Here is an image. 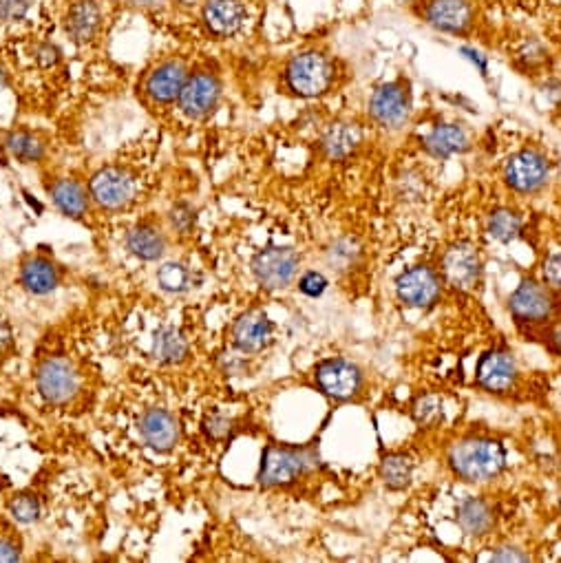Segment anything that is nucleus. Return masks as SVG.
I'll return each mask as SVG.
<instances>
[{
  "label": "nucleus",
  "instance_id": "obj_39",
  "mask_svg": "<svg viewBox=\"0 0 561 563\" xmlns=\"http://www.w3.org/2000/svg\"><path fill=\"white\" fill-rule=\"evenodd\" d=\"M20 555H18V550L9 544V541H0V561H18Z\"/></svg>",
  "mask_w": 561,
  "mask_h": 563
},
{
  "label": "nucleus",
  "instance_id": "obj_23",
  "mask_svg": "<svg viewBox=\"0 0 561 563\" xmlns=\"http://www.w3.org/2000/svg\"><path fill=\"white\" fill-rule=\"evenodd\" d=\"M361 142V133L354 124H334L323 137V151L332 159H343Z\"/></svg>",
  "mask_w": 561,
  "mask_h": 563
},
{
  "label": "nucleus",
  "instance_id": "obj_42",
  "mask_svg": "<svg viewBox=\"0 0 561 563\" xmlns=\"http://www.w3.org/2000/svg\"><path fill=\"white\" fill-rule=\"evenodd\" d=\"M550 349L561 356V325L555 329L553 334H550Z\"/></svg>",
  "mask_w": 561,
  "mask_h": 563
},
{
  "label": "nucleus",
  "instance_id": "obj_12",
  "mask_svg": "<svg viewBox=\"0 0 561 563\" xmlns=\"http://www.w3.org/2000/svg\"><path fill=\"white\" fill-rule=\"evenodd\" d=\"M219 100V82L210 73H197L186 80L182 93H179V104L182 111L190 118H201L215 109Z\"/></svg>",
  "mask_w": 561,
  "mask_h": 563
},
{
  "label": "nucleus",
  "instance_id": "obj_21",
  "mask_svg": "<svg viewBox=\"0 0 561 563\" xmlns=\"http://www.w3.org/2000/svg\"><path fill=\"white\" fill-rule=\"evenodd\" d=\"M100 25V9L91 0H80L67 14L65 27L67 34L76 42H87L93 38L95 29Z\"/></svg>",
  "mask_w": 561,
  "mask_h": 563
},
{
  "label": "nucleus",
  "instance_id": "obj_11",
  "mask_svg": "<svg viewBox=\"0 0 561 563\" xmlns=\"http://www.w3.org/2000/svg\"><path fill=\"white\" fill-rule=\"evenodd\" d=\"M425 18L433 29L447 34H462L471 25L473 7L469 0H429Z\"/></svg>",
  "mask_w": 561,
  "mask_h": 563
},
{
  "label": "nucleus",
  "instance_id": "obj_40",
  "mask_svg": "<svg viewBox=\"0 0 561 563\" xmlns=\"http://www.w3.org/2000/svg\"><path fill=\"white\" fill-rule=\"evenodd\" d=\"M462 53H464V58H469L473 65H478V69L482 73H486V60L482 58V53L480 51H475V49H469V47H462Z\"/></svg>",
  "mask_w": 561,
  "mask_h": 563
},
{
  "label": "nucleus",
  "instance_id": "obj_27",
  "mask_svg": "<svg viewBox=\"0 0 561 563\" xmlns=\"http://www.w3.org/2000/svg\"><path fill=\"white\" fill-rule=\"evenodd\" d=\"M126 246H129V250L135 254V257H140L144 261H155L164 254L162 235L155 228H148V226L135 228L129 235V239H126Z\"/></svg>",
  "mask_w": 561,
  "mask_h": 563
},
{
  "label": "nucleus",
  "instance_id": "obj_1",
  "mask_svg": "<svg viewBox=\"0 0 561 563\" xmlns=\"http://www.w3.org/2000/svg\"><path fill=\"white\" fill-rule=\"evenodd\" d=\"M506 464V453L500 442L464 440L451 451V466L462 480L484 482L500 475Z\"/></svg>",
  "mask_w": 561,
  "mask_h": 563
},
{
  "label": "nucleus",
  "instance_id": "obj_38",
  "mask_svg": "<svg viewBox=\"0 0 561 563\" xmlns=\"http://www.w3.org/2000/svg\"><path fill=\"white\" fill-rule=\"evenodd\" d=\"M491 561H528V557L522 555V552L515 550V548H502V550L495 552Z\"/></svg>",
  "mask_w": 561,
  "mask_h": 563
},
{
  "label": "nucleus",
  "instance_id": "obj_37",
  "mask_svg": "<svg viewBox=\"0 0 561 563\" xmlns=\"http://www.w3.org/2000/svg\"><path fill=\"white\" fill-rule=\"evenodd\" d=\"M38 62L42 67H51V65H56L58 58H60V51L54 47V45H42L38 49Z\"/></svg>",
  "mask_w": 561,
  "mask_h": 563
},
{
  "label": "nucleus",
  "instance_id": "obj_14",
  "mask_svg": "<svg viewBox=\"0 0 561 563\" xmlns=\"http://www.w3.org/2000/svg\"><path fill=\"white\" fill-rule=\"evenodd\" d=\"M442 270L453 288L467 290L471 285H475L480 276L478 252L471 246H453L442 261Z\"/></svg>",
  "mask_w": 561,
  "mask_h": 563
},
{
  "label": "nucleus",
  "instance_id": "obj_41",
  "mask_svg": "<svg viewBox=\"0 0 561 563\" xmlns=\"http://www.w3.org/2000/svg\"><path fill=\"white\" fill-rule=\"evenodd\" d=\"M9 343H12V329L7 327L5 321H0V349H5Z\"/></svg>",
  "mask_w": 561,
  "mask_h": 563
},
{
  "label": "nucleus",
  "instance_id": "obj_15",
  "mask_svg": "<svg viewBox=\"0 0 561 563\" xmlns=\"http://www.w3.org/2000/svg\"><path fill=\"white\" fill-rule=\"evenodd\" d=\"M511 310L520 321H542L553 310V299L535 281H524L511 296Z\"/></svg>",
  "mask_w": 561,
  "mask_h": 563
},
{
  "label": "nucleus",
  "instance_id": "obj_4",
  "mask_svg": "<svg viewBox=\"0 0 561 563\" xmlns=\"http://www.w3.org/2000/svg\"><path fill=\"white\" fill-rule=\"evenodd\" d=\"M252 270L259 283L270 290H279L294 279L296 270H299V257L290 248H268L257 254Z\"/></svg>",
  "mask_w": 561,
  "mask_h": 563
},
{
  "label": "nucleus",
  "instance_id": "obj_2",
  "mask_svg": "<svg viewBox=\"0 0 561 563\" xmlns=\"http://www.w3.org/2000/svg\"><path fill=\"white\" fill-rule=\"evenodd\" d=\"M332 82V69L330 62L321 53H301V56L292 58L288 65V84L294 93L303 95V98H316L327 91Z\"/></svg>",
  "mask_w": 561,
  "mask_h": 563
},
{
  "label": "nucleus",
  "instance_id": "obj_8",
  "mask_svg": "<svg viewBox=\"0 0 561 563\" xmlns=\"http://www.w3.org/2000/svg\"><path fill=\"white\" fill-rule=\"evenodd\" d=\"M316 382L327 393V396L347 400L361 387V371L356 365L347 363V360H327L319 369H316Z\"/></svg>",
  "mask_w": 561,
  "mask_h": 563
},
{
  "label": "nucleus",
  "instance_id": "obj_3",
  "mask_svg": "<svg viewBox=\"0 0 561 563\" xmlns=\"http://www.w3.org/2000/svg\"><path fill=\"white\" fill-rule=\"evenodd\" d=\"M314 464L310 451L305 449H283V446H268L263 451L259 480L266 486L288 484L296 475H301L308 466Z\"/></svg>",
  "mask_w": 561,
  "mask_h": 563
},
{
  "label": "nucleus",
  "instance_id": "obj_28",
  "mask_svg": "<svg viewBox=\"0 0 561 563\" xmlns=\"http://www.w3.org/2000/svg\"><path fill=\"white\" fill-rule=\"evenodd\" d=\"M520 230H522V221L511 210H497L491 217L489 232H491V237L497 241L511 243L520 237Z\"/></svg>",
  "mask_w": 561,
  "mask_h": 563
},
{
  "label": "nucleus",
  "instance_id": "obj_6",
  "mask_svg": "<svg viewBox=\"0 0 561 563\" xmlns=\"http://www.w3.org/2000/svg\"><path fill=\"white\" fill-rule=\"evenodd\" d=\"M372 118L385 129H398L409 118V95L400 84H385L369 100Z\"/></svg>",
  "mask_w": 561,
  "mask_h": 563
},
{
  "label": "nucleus",
  "instance_id": "obj_9",
  "mask_svg": "<svg viewBox=\"0 0 561 563\" xmlns=\"http://www.w3.org/2000/svg\"><path fill=\"white\" fill-rule=\"evenodd\" d=\"M548 177V164L546 159L535 151H522L506 166V182L511 184L520 193H535L537 188H542Z\"/></svg>",
  "mask_w": 561,
  "mask_h": 563
},
{
  "label": "nucleus",
  "instance_id": "obj_44",
  "mask_svg": "<svg viewBox=\"0 0 561 563\" xmlns=\"http://www.w3.org/2000/svg\"><path fill=\"white\" fill-rule=\"evenodd\" d=\"M5 87H7V73L3 67H0V91H3Z\"/></svg>",
  "mask_w": 561,
  "mask_h": 563
},
{
  "label": "nucleus",
  "instance_id": "obj_17",
  "mask_svg": "<svg viewBox=\"0 0 561 563\" xmlns=\"http://www.w3.org/2000/svg\"><path fill=\"white\" fill-rule=\"evenodd\" d=\"M246 7L239 0H210L204 9L208 29L217 36H232L246 23Z\"/></svg>",
  "mask_w": 561,
  "mask_h": 563
},
{
  "label": "nucleus",
  "instance_id": "obj_16",
  "mask_svg": "<svg viewBox=\"0 0 561 563\" xmlns=\"http://www.w3.org/2000/svg\"><path fill=\"white\" fill-rule=\"evenodd\" d=\"M515 374H517V369H515V360L511 354L489 352L480 360L478 382L484 389L502 393L513 387Z\"/></svg>",
  "mask_w": 561,
  "mask_h": 563
},
{
  "label": "nucleus",
  "instance_id": "obj_34",
  "mask_svg": "<svg viewBox=\"0 0 561 563\" xmlns=\"http://www.w3.org/2000/svg\"><path fill=\"white\" fill-rule=\"evenodd\" d=\"M301 292L308 296H321L327 290V279L319 272H308L301 279Z\"/></svg>",
  "mask_w": 561,
  "mask_h": 563
},
{
  "label": "nucleus",
  "instance_id": "obj_24",
  "mask_svg": "<svg viewBox=\"0 0 561 563\" xmlns=\"http://www.w3.org/2000/svg\"><path fill=\"white\" fill-rule=\"evenodd\" d=\"M188 354V345L182 332L175 327H164L155 334L153 341V356L162 363H179Z\"/></svg>",
  "mask_w": 561,
  "mask_h": 563
},
{
  "label": "nucleus",
  "instance_id": "obj_19",
  "mask_svg": "<svg viewBox=\"0 0 561 563\" xmlns=\"http://www.w3.org/2000/svg\"><path fill=\"white\" fill-rule=\"evenodd\" d=\"M186 84V69L182 62H164L146 80V91L157 102H173Z\"/></svg>",
  "mask_w": 561,
  "mask_h": 563
},
{
  "label": "nucleus",
  "instance_id": "obj_45",
  "mask_svg": "<svg viewBox=\"0 0 561 563\" xmlns=\"http://www.w3.org/2000/svg\"><path fill=\"white\" fill-rule=\"evenodd\" d=\"M0 164H5V157L3 155H0Z\"/></svg>",
  "mask_w": 561,
  "mask_h": 563
},
{
  "label": "nucleus",
  "instance_id": "obj_13",
  "mask_svg": "<svg viewBox=\"0 0 561 563\" xmlns=\"http://www.w3.org/2000/svg\"><path fill=\"white\" fill-rule=\"evenodd\" d=\"M144 442L155 451H171L179 440V424L171 411L151 409L140 422Z\"/></svg>",
  "mask_w": 561,
  "mask_h": 563
},
{
  "label": "nucleus",
  "instance_id": "obj_35",
  "mask_svg": "<svg viewBox=\"0 0 561 563\" xmlns=\"http://www.w3.org/2000/svg\"><path fill=\"white\" fill-rule=\"evenodd\" d=\"M544 279L548 285L561 290V254H550L544 261Z\"/></svg>",
  "mask_w": 561,
  "mask_h": 563
},
{
  "label": "nucleus",
  "instance_id": "obj_33",
  "mask_svg": "<svg viewBox=\"0 0 561 563\" xmlns=\"http://www.w3.org/2000/svg\"><path fill=\"white\" fill-rule=\"evenodd\" d=\"M31 0H0V20L14 23V20L25 18L29 12Z\"/></svg>",
  "mask_w": 561,
  "mask_h": 563
},
{
  "label": "nucleus",
  "instance_id": "obj_5",
  "mask_svg": "<svg viewBox=\"0 0 561 563\" xmlns=\"http://www.w3.org/2000/svg\"><path fill=\"white\" fill-rule=\"evenodd\" d=\"M38 391L42 398L54 402V405H62V402L71 400L78 391V374L67 360L60 358H49L38 367L36 374Z\"/></svg>",
  "mask_w": 561,
  "mask_h": 563
},
{
  "label": "nucleus",
  "instance_id": "obj_22",
  "mask_svg": "<svg viewBox=\"0 0 561 563\" xmlns=\"http://www.w3.org/2000/svg\"><path fill=\"white\" fill-rule=\"evenodd\" d=\"M458 524L467 535H484L493 526V511L482 499H467L458 508Z\"/></svg>",
  "mask_w": 561,
  "mask_h": 563
},
{
  "label": "nucleus",
  "instance_id": "obj_25",
  "mask_svg": "<svg viewBox=\"0 0 561 563\" xmlns=\"http://www.w3.org/2000/svg\"><path fill=\"white\" fill-rule=\"evenodd\" d=\"M23 283L31 294H49L58 283L54 265L45 259L27 261L23 268Z\"/></svg>",
  "mask_w": 561,
  "mask_h": 563
},
{
  "label": "nucleus",
  "instance_id": "obj_18",
  "mask_svg": "<svg viewBox=\"0 0 561 563\" xmlns=\"http://www.w3.org/2000/svg\"><path fill=\"white\" fill-rule=\"evenodd\" d=\"M270 332H272V325L266 314L248 312L239 318L232 336H235L237 349H241V352H246V354H254V352H261V349L268 345Z\"/></svg>",
  "mask_w": 561,
  "mask_h": 563
},
{
  "label": "nucleus",
  "instance_id": "obj_30",
  "mask_svg": "<svg viewBox=\"0 0 561 563\" xmlns=\"http://www.w3.org/2000/svg\"><path fill=\"white\" fill-rule=\"evenodd\" d=\"M7 151L23 162H38L42 157V144L29 133H12L7 137Z\"/></svg>",
  "mask_w": 561,
  "mask_h": 563
},
{
  "label": "nucleus",
  "instance_id": "obj_20",
  "mask_svg": "<svg viewBox=\"0 0 561 563\" xmlns=\"http://www.w3.org/2000/svg\"><path fill=\"white\" fill-rule=\"evenodd\" d=\"M469 137L458 124H438L427 137L425 148L433 157H451L455 153L467 151Z\"/></svg>",
  "mask_w": 561,
  "mask_h": 563
},
{
  "label": "nucleus",
  "instance_id": "obj_10",
  "mask_svg": "<svg viewBox=\"0 0 561 563\" xmlns=\"http://www.w3.org/2000/svg\"><path fill=\"white\" fill-rule=\"evenodd\" d=\"M91 195L104 208H122L133 197V182L118 168H104L91 179Z\"/></svg>",
  "mask_w": 561,
  "mask_h": 563
},
{
  "label": "nucleus",
  "instance_id": "obj_7",
  "mask_svg": "<svg viewBox=\"0 0 561 563\" xmlns=\"http://www.w3.org/2000/svg\"><path fill=\"white\" fill-rule=\"evenodd\" d=\"M396 290L409 307H431L440 296V281L429 268H411L398 276Z\"/></svg>",
  "mask_w": 561,
  "mask_h": 563
},
{
  "label": "nucleus",
  "instance_id": "obj_29",
  "mask_svg": "<svg viewBox=\"0 0 561 563\" xmlns=\"http://www.w3.org/2000/svg\"><path fill=\"white\" fill-rule=\"evenodd\" d=\"M380 473H383V480L389 488H405L411 480V462L405 455H387L380 466Z\"/></svg>",
  "mask_w": 561,
  "mask_h": 563
},
{
  "label": "nucleus",
  "instance_id": "obj_32",
  "mask_svg": "<svg viewBox=\"0 0 561 563\" xmlns=\"http://www.w3.org/2000/svg\"><path fill=\"white\" fill-rule=\"evenodd\" d=\"M9 511H12V515L18 519V522L31 524L40 517V504H38L36 497L23 495V497H16L14 502L9 504Z\"/></svg>",
  "mask_w": 561,
  "mask_h": 563
},
{
  "label": "nucleus",
  "instance_id": "obj_26",
  "mask_svg": "<svg viewBox=\"0 0 561 563\" xmlns=\"http://www.w3.org/2000/svg\"><path fill=\"white\" fill-rule=\"evenodd\" d=\"M51 197H54L56 206L69 217H82L84 210H87V195L71 179H60V182L51 186Z\"/></svg>",
  "mask_w": 561,
  "mask_h": 563
},
{
  "label": "nucleus",
  "instance_id": "obj_36",
  "mask_svg": "<svg viewBox=\"0 0 561 563\" xmlns=\"http://www.w3.org/2000/svg\"><path fill=\"white\" fill-rule=\"evenodd\" d=\"M230 429H232L230 420L221 416V413H215V416H210L206 420V433L210 435V438H215V440L226 438V435L230 433Z\"/></svg>",
  "mask_w": 561,
  "mask_h": 563
},
{
  "label": "nucleus",
  "instance_id": "obj_31",
  "mask_svg": "<svg viewBox=\"0 0 561 563\" xmlns=\"http://www.w3.org/2000/svg\"><path fill=\"white\" fill-rule=\"evenodd\" d=\"M157 283L166 292H184L190 285V272L182 263H166L157 272Z\"/></svg>",
  "mask_w": 561,
  "mask_h": 563
},
{
  "label": "nucleus",
  "instance_id": "obj_43",
  "mask_svg": "<svg viewBox=\"0 0 561 563\" xmlns=\"http://www.w3.org/2000/svg\"><path fill=\"white\" fill-rule=\"evenodd\" d=\"M135 5H144V7H153V5H160L164 0H131Z\"/></svg>",
  "mask_w": 561,
  "mask_h": 563
}]
</instances>
